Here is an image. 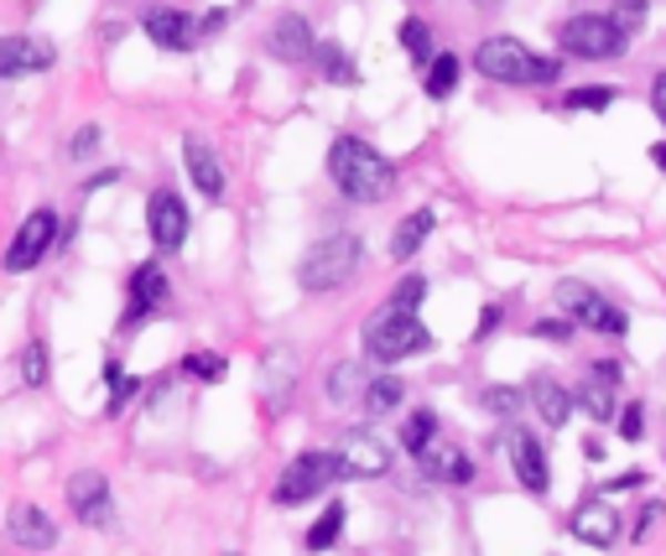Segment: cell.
Segmentation results:
<instances>
[{"label":"cell","instance_id":"36","mask_svg":"<svg viewBox=\"0 0 666 556\" xmlns=\"http://www.w3.org/2000/svg\"><path fill=\"white\" fill-rule=\"evenodd\" d=\"M615 27L625 37L641 32V27H646V0H619V6H615Z\"/></svg>","mask_w":666,"mask_h":556},{"label":"cell","instance_id":"6","mask_svg":"<svg viewBox=\"0 0 666 556\" xmlns=\"http://www.w3.org/2000/svg\"><path fill=\"white\" fill-rule=\"evenodd\" d=\"M557 307L578 322L583 333L625 338V312H619L615 302H604V297H598L594 287H583V281H563V287H557Z\"/></svg>","mask_w":666,"mask_h":556},{"label":"cell","instance_id":"34","mask_svg":"<svg viewBox=\"0 0 666 556\" xmlns=\"http://www.w3.org/2000/svg\"><path fill=\"white\" fill-rule=\"evenodd\" d=\"M563 104L567 110H609V104H615V89H567Z\"/></svg>","mask_w":666,"mask_h":556},{"label":"cell","instance_id":"22","mask_svg":"<svg viewBox=\"0 0 666 556\" xmlns=\"http://www.w3.org/2000/svg\"><path fill=\"white\" fill-rule=\"evenodd\" d=\"M422 473L432 484H469L474 478V457L459 453V447H432V453H422Z\"/></svg>","mask_w":666,"mask_h":556},{"label":"cell","instance_id":"20","mask_svg":"<svg viewBox=\"0 0 666 556\" xmlns=\"http://www.w3.org/2000/svg\"><path fill=\"white\" fill-rule=\"evenodd\" d=\"M297 390V359H291V349H266V359H260V395H266V405H287V395Z\"/></svg>","mask_w":666,"mask_h":556},{"label":"cell","instance_id":"23","mask_svg":"<svg viewBox=\"0 0 666 556\" xmlns=\"http://www.w3.org/2000/svg\"><path fill=\"white\" fill-rule=\"evenodd\" d=\"M526 395H531V405H536V416H542V422H547L552 432H557V426L567 422V411H573L567 390L557 385V380H542V374H536V380L526 385Z\"/></svg>","mask_w":666,"mask_h":556},{"label":"cell","instance_id":"27","mask_svg":"<svg viewBox=\"0 0 666 556\" xmlns=\"http://www.w3.org/2000/svg\"><path fill=\"white\" fill-rule=\"evenodd\" d=\"M344 515H349V509H344V500H334V505H328L324 515L312 521V531H308V552H328V546L339 540V531H344Z\"/></svg>","mask_w":666,"mask_h":556},{"label":"cell","instance_id":"33","mask_svg":"<svg viewBox=\"0 0 666 556\" xmlns=\"http://www.w3.org/2000/svg\"><path fill=\"white\" fill-rule=\"evenodd\" d=\"M183 370H188L193 380L214 385V380H224V370H229V364H224V354H188V359H183Z\"/></svg>","mask_w":666,"mask_h":556},{"label":"cell","instance_id":"3","mask_svg":"<svg viewBox=\"0 0 666 556\" xmlns=\"http://www.w3.org/2000/svg\"><path fill=\"white\" fill-rule=\"evenodd\" d=\"M359 255H365L359 235H328L297 260V281L303 291H334L359 270Z\"/></svg>","mask_w":666,"mask_h":556},{"label":"cell","instance_id":"10","mask_svg":"<svg viewBox=\"0 0 666 556\" xmlns=\"http://www.w3.org/2000/svg\"><path fill=\"white\" fill-rule=\"evenodd\" d=\"M334 457H339V478H380L391 469V453H386V442L376 432H344Z\"/></svg>","mask_w":666,"mask_h":556},{"label":"cell","instance_id":"43","mask_svg":"<svg viewBox=\"0 0 666 556\" xmlns=\"http://www.w3.org/2000/svg\"><path fill=\"white\" fill-rule=\"evenodd\" d=\"M500 318H505V312H500V307L490 302V307H484V312H479V333H474V338H490V333H495V328H500Z\"/></svg>","mask_w":666,"mask_h":556},{"label":"cell","instance_id":"14","mask_svg":"<svg viewBox=\"0 0 666 556\" xmlns=\"http://www.w3.org/2000/svg\"><path fill=\"white\" fill-rule=\"evenodd\" d=\"M266 48H271V58H287V63H308V58H318V37H312L308 17L287 11V17H276L271 37H266Z\"/></svg>","mask_w":666,"mask_h":556},{"label":"cell","instance_id":"5","mask_svg":"<svg viewBox=\"0 0 666 556\" xmlns=\"http://www.w3.org/2000/svg\"><path fill=\"white\" fill-rule=\"evenodd\" d=\"M557 42H563L567 58H583V63H609V58H619V52L631 48V37L615 27V17H588V11L563 21Z\"/></svg>","mask_w":666,"mask_h":556},{"label":"cell","instance_id":"13","mask_svg":"<svg viewBox=\"0 0 666 556\" xmlns=\"http://www.w3.org/2000/svg\"><path fill=\"white\" fill-rule=\"evenodd\" d=\"M69 505L73 515L84 525H110L115 521V500H110V484H104V473L84 469V473H73L69 478Z\"/></svg>","mask_w":666,"mask_h":556},{"label":"cell","instance_id":"44","mask_svg":"<svg viewBox=\"0 0 666 556\" xmlns=\"http://www.w3.org/2000/svg\"><path fill=\"white\" fill-rule=\"evenodd\" d=\"M650 162H656V167L666 172V141H662V146H650Z\"/></svg>","mask_w":666,"mask_h":556},{"label":"cell","instance_id":"37","mask_svg":"<svg viewBox=\"0 0 666 556\" xmlns=\"http://www.w3.org/2000/svg\"><path fill=\"white\" fill-rule=\"evenodd\" d=\"M355 390H359V370H355V364H339V370L328 374V395H334V401H349Z\"/></svg>","mask_w":666,"mask_h":556},{"label":"cell","instance_id":"35","mask_svg":"<svg viewBox=\"0 0 666 556\" xmlns=\"http://www.w3.org/2000/svg\"><path fill=\"white\" fill-rule=\"evenodd\" d=\"M422 297H428V281H422V276H407V281H401V287H396V297L386 307H401V312H417V307H422Z\"/></svg>","mask_w":666,"mask_h":556},{"label":"cell","instance_id":"17","mask_svg":"<svg viewBox=\"0 0 666 556\" xmlns=\"http://www.w3.org/2000/svg\"><path fill=\"white\" fill-rule=\"evenodd\" d=\"M52 68V48L37 42V37H6L0 42V79H27V73H42Z\"/></svg>","mask_w":666,"mask_h":556},{"label":"cell","instance_id":"30","mask_svg":"<svg viewBox=\"0 0 666 556\" xmlns=\"http://www.w3.org/2000/svg\"><path fill=\"white\" fill-rule=\"evenodd\" d=\"M401 401V380H391V374H376V380H370V385H365V405H370V411H391V405Z\"/></svg>","mask_w":666,"mask_h":556},{"label":"cell","instance_id":"42","mask_svg":"<svg viewBox=\"0 0 666 556\" xmlns=\"http://www.w3.org/2000/svg\"><path fill=\"white\" fill-rule=\"evenodd\" d=\"M650 110H656V120L666 125V73H656V84H650Z\"/></svg>","mask_w":666,"mask_h":556},{"label":"cell","instance_id":"12","mask_svg":"<svg viewBox=\"0 0 666 556\" xmlns=\"http://www.w3.org/2000/svg\"><path fill=\"white\" fill-rule=\"evenodd\" d=\"M578 401H583V411H588L594 422H615V416H619V364H615V359H598L594 370L583 374Z\"/></svg>","mask_w":666,"mask_h":556},{"label":"cell","instance_id":"11","mask_svg":"<svg viewBox=\"0 0 666 556\" xmlns=\"http://www.w3.org/2000/svg\"><path fill=\"white\" fill-rule=\"evenodd\" d=\"M146 229H152L156 250H177L188 239V203L177 198L172 187H156L146 203Z\"/></svg>","mask_w":666,"mask_h":556},{"label":"cell","instance_id":"4","mask_svg":"<svg viewBox=\"0 0 666 556\" xmlns=\"http://www.w3.org/2000/svg\"><path fill=\"white\" fill-rule=\"evenodd\" d=\"M365 349H370V359H380V364H396V359L417 354V349H432V333L422 328L417 312L386 307V312H376V318L365 322Z\"/></svg>","mask_w":666,"mask_h":556},{"label":"cell","instance_id":"28","mask_svg":"<svg viewBox=\"0 0 666 556\" xmlns=\"http://www.w3.org/2000/svg\"><path fill=\"white\" fill-rule=\"evenodd\" d=\"M401 48L417 58V63H438V52H432V32H428V21H417V17H407L401 21Z\"/></svg>","mask_w":666,"mask_h":556},{"label":"cell","instance_id":"16","mask_svg":"<svg viewBox=\"0 0 666 556\" xmlns=\"http://www.w3.org/2000/svg\"><path fill=\"white\" fill-rule=\"evenodd\" d=\"M511 463H515V478H521L531 494H547L552 490L547 453H542V442L531 437V432H511Z\"/></svg>","mask_w":666,"mask_h":556},{"label":"cell","instance_id":"8","mask_svg":"<svg viewBox=\"0 0 666 556\" xmlns=\"http://www.w3.org/2000/svg\"><path fill=\"white\" fill-rule=\"evenodd\" d=\"M334 473H339V457H334V453H303V457H291V469L281 473V484H276V505H287V509L308 505V500L324 490Z\"/></svg>","mask_w":666,"mask_h":556},{"label":"cell","instance_id":"19","mask_svg":"<svg viewBox=\"0 0 666 556\" xmlns=\"http://www.w3.org/2000/svg\"><path fill=\"white\" fill-rule=\"evenodd\" d=\"M183 162H188L193 187H198L204 198H219L224 193V167H219V156H214V146H208L204 135H188V141H183Z\"/></svg>","mask_w":666,"mask_h":556},{"label":"cell","instance_id":"41","mask_svg":"<svg viewBox=\"0 0 666 556\" xmlns=\"http://www.w3.org/2000/svg\"><path fill=\"white\" fill-rule=\"evenodd\" d=\"M94 146H100V131H94V125H84V131L73 135V146H69V152H73V156H79V162H84V156H89V152H94Z\"/></svg>","mask_w":666,"mask_h":556},{"label":"cell","instance_id":"26","mask_svg":"<svg viewBox=\"0 0 666 556\" xmlns=\"http://www.w3.org/2000/svg\"><path fill=\"white\" fill-rule=\"evenodd\" d=\"M432 437H438V416H432V411H417V416H407V426H401V447H407L411 457L432 453Z\"/></svg>","mask_w":666,"mask_h":556},{"label":"cell","instance_id":"29","mask_svg":"<svg viewBox=\"0 0 666 556\" xmlns=\"http://www.w3.org/2000/svg\"><path fill=\"white\" fill-rule=\"evenodd\" d=\"M318 63H324V73L334 84H359L355 63H349V52H344L339 42H318Z\"/></svg>","mask_w":666,"mask_h":556},{"label":"cell","instance_id":"39","mask_svg":"<svg viewBox=\"0 0 666 556\" xmlns=\"http://www.w3.org/2000/svg\"><path fill=\"white\" fill-rule=\"evenodd\" d=\"M646 411L641 405H625V416H619V437L625 442H641V432H646V422H641Z\"/></svg>","mask_w":666,"mask_h":556},{"label":"cell","instance_id":"21","mask_svg":"<svg viewBox=\"0 0 666 556\" xmlns=\"http://www.w3.org/2000/svg\"><path fill=\"white\" fill-rule=\"evenodd\" d=\"M167 302V276H162V266H136V276H131V307H125V322H141L152 318L156 307Z\"/></svg>","mask_w":666,"mask_h":556},{"label":"cell","instance_id":"31","mask_svg":"<svg viewBox=\"0 0 666 556\" xmlns=\"http://www.w3.org/2000/svg\"><path fill=\"white\" fill-rule=\"evenodd\" d=\"M104 385H110V416H115L120 405H125V401H131V395H136V380H131V374L120 370L115 359L104 364Z\"/></svg>","mask_w":666,"mask_h":556},{"label":"cell","instance_id":"1","mask_svg":"<svg viewBox=\"0 0 666 556\" xmlns=\"http://www.w3.org/2000/svg\"><path fill=\"white\" fill-rule=\"evenodd\" d=\"M328 177H334V187H339L344 198H355V203H376L396 187V167L370 141H359V135H339L328 146Z\"/></svg>","mask_w":666,"mask_h":556},{"label":"cell","instance_id":"15","mask_svg":"<svg viewBox=\"0 0 666 556\" xmlns=\"http://www.w3.org/2000/svg\"><path fill=\"white\" fill-rule=\"evenodd\" d=\"M573 536L578 540H588V546H615L619 540V515H615V505L604 500V494H594L588 505H578V515H573Z\"/></svg>","mask_w":666,"mask_h":556},{"label":"cell","instance_id":"9","mask_svg":"<svg viewBox=\"0 0 666 556\" xmlns=\"http://www.w3.org/2000/svg\"><path fill=\"white\" fill-rule=\"evenodd\" d=\"M52 239H58V214L52 208H32L27 214V224L17 229V239H11V250H6V270H32L42 255L52 250Z\"/></svg>","mask_w":666,"mask_h":556},{"label":"cell","instance_id":"38","mask_svg":"<svg viewBox=\"0 0 666 556\" xmlns=\"http://www.w3.org/2000/svg\"><path fill=\"white\" fill-rule=\"evenodd\" d=\"M515 405H521V390H500V385L484 390V411H495V416H515Z\"/></svg>","mask_w":666,"mask_h":556},{"label":"cell","instance_id":"18","mask_svg":"<svg viewBox=\"0 0 666 556\" xmlns=\"http://www.w3.org/2000/svg\"><path fill=\"white\" fill-rule=\"evenodd\" d=\"M11 540L27 546V552H52L58 546V525L42 505H17L11 509Z\"/></svg>","mask_w":666,"mask_h":556},{"label":"cell","instance_id":"32","mask_svg":"<svg viewBox=\"0 0 666 556\" xmlns=\"http://www.w3.org/2000/svg\"><path fill=\"white\" fill-rule=\"evenodd\" d=\"M48 380V349L42 343H27L21 349V385H42Z\"/></svg>","mask_w":666,"mask_h":556},{"label":"cell","instance_id":"7","mask_svg":"<svg viewBox=\"0 0 666 556\" xmlns=\"http://www.w3.org/2000/svg\"><path fill=\"white\" fill-rule=\"evenodd\" d=\"M141 27H146V37H152L156 48L188 52V48H198L208 32H219L224 11H214V17H188V11H146V17H141Z\"/></svg>","mask_w":666,"mask_h":556},{"label":"cell","instance_id":"25","mask_svg":"<svg viewBox=\"0 0 666 556\" xmlns=\"http://www.w3.org/2000/svg\"><path fill=\"white\" fill-rule=\"evenodd\" d=\"M459 73H463L459 52H438V63L428 68V100H448L459 89Z\"/></svg>","mask_w":666,"mask_h":556},{"label":"cell","instance_id":"40","mask_svg":"<svg viewBox=\"0 0 666 556\" xmlns=\"http://www.w3.org/2000/svg\"><path fill=\"white\" fill-rule=\"evenodd\" d=\"M531 333H536V338H547V343H567V338H573V322H557V318H547V322H536Z\"/></svg>","mask_w":666,"mask_h":556},{"label":"cell","instance_id":"2","mask_svg":"<svg viewBox=\"0 0 666 556\" xmlns=\"http://www.w3.org/2000/svg\"><path fill=\"white\" fill-rule=\"evenodd\" d=\"M474 68L490 84H515V89L552 84V79H557V58H536V52H531L526 42H515V37H484L474 52Z\"/></svg>","mask_w":666,"mask_h":556},{"label":"cell","instance_id":"24","mask_svg":"<svg viewBox=\"0 0 666 556\" xmlns=\"http://www.w3.org/2000/svg\"><path fill=\"white\" fill-rule=\"evenodd\" d=\"M432 208H417V214H407V219L396 224V235H391V255L396 260H411V255L422 250V239L432 235Z\"/></svg>","mask_w":666,"mask_h":556}]
</instances>
